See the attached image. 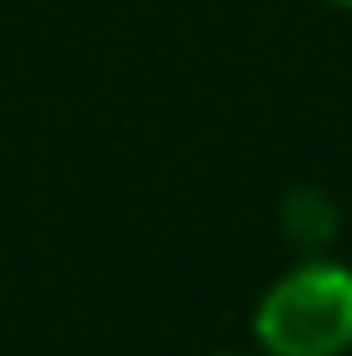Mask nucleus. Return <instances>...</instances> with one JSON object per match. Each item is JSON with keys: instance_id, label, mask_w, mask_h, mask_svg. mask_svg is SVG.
<instances>
[{"instance_id": "f257e3e1", "label": "nucleus", "mask_w": 352, "mask_h": 356, "mask_svg": "<svg viewBox=\"0 0 352 356\" xmlns=\"http://www.w3.org/2000/svg\"><path fill=\"white\" fill-rule=\"evenodd\" d=\"M254 336L270 356H342L352 346V274L337 264L285 274L254 310Z\"/></svg>"}, {"instance_id": "f03ea898", "label": "nucleus", "mask_w": 352, "mask_h": 356, "mask_svg": "<svg viewBox=\"0 0 352 356\" xmlns=\"http://www.w3.org/2000/svg\"><path fill=\"white\" fill-rule=\"evenodd\" d=\"M337 227H342V217H337V202L316 186H296L285 196V232L296 243H306V248H321V243L337 238Z\"/></svg>"}, {"instance_id": "7ed1b4c3", "label": "nucleus", "mask_w": 352, "mask_h": 356, "mask_svg": "<svg viewBox=\"0 0 352 356\" xmlns=\"http://www.w3.org/2000/svg\"><path fill=\"white\" fill-rule=\"evenodd\" d=\"M337 6H347V10H352V0H337Z\"/></svg>"}]
</instances>
